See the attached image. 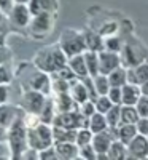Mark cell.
<instances>
[{"instance_id": "cell-21", "label": "cell", "mask_w": 148, "mask_h": 160, "mask_svg": "<svg viewBox=\"0 0 148 160\" xmlns=\"http://www.w3.org/2000/svg\"><path fill=\"white\" fill-rule=\"evenodd\" d=\"M109 158H113V160H119V158H127V146L119 141V139H115L110 146L109 152H107Z\"/></svg>"}, {"instance_id": "cell-1", "label": "cell", "mask_w": 148, "mask_h": 160, "mask_svg": "<svg viewBox=\"0 0 148 160\" xmlns=\"http://www.w3.org/2000/svg\"><path fill=\"white\" fill-rule=\"evenodd\" d=\"M37 69L53 74L62 68H65L69 64V58L64 53V50L61 48V45H49L46 48H43L42 51L37 53V56L34 59Z\"/></svg>"}, {"instance_id": "cell-9", "label": "cell", "mask_w": 148, "mask_h": 160, "mask_svg": "<svg viewBox=\"0 0 148 160\" xmlns=\"http://www.w3.org/2000/svg\"><path fill=\"white\" fill-rule=\"evenodd\" d=\"M51 11H43V13H38V15H34L29 24V29L32 34H40V35H45L49 29H51Z\"/></svg>"}, {"instance_id": "cell-33", "label": "cell", "mask_w": 148, "mask_h": 160, "mask_svg": "<svg viewBox=\"0 0 148 160\" xmlns=\"http://www.w3.org/2000/svg\"><path fill=\"white\" fill-rule=\"evenodd\" d=\"M136 108H137V111H139V114H140V118L148 117V96L142 95L140 99H139V102L136 104Z\"/></svg>"}, {"instance_id": "cell-18", "label": "cell", "mask_w": 148, "mask_h": 160, "mask_svg": "<svg viewBox=\"0 0 148 160\" xmlns=\"http://www.w3.org/2000/svg\"><path fill=\"white\" fill-rule=\"evenodd\" d=\"M88 128H89L92 133H100V131L109 130L107 115L102 114V112H96L94 115H91V117H89V125H88Z\"/></svg>"}, {"instance_id": "cell-36", "label": "cell", "mask_w": 148, "mask_h": 160, "mask_svg": "<svg viewBox=\"0 0 148 160\" xmlns=\"http://www.w3.org/2000/svg\"><path fill=\"white\" fill-rule=\"evenodd\" d=\"M137 128H139V133L140 135H145L148 136V117H143L137 122Z\"/></svg>"}, {"instance_id": "cell-16", "label": "cell", "mask_w": 148, "mask_h": 160, "mask_svg": "<svg viewBox=\"0 0 148 160\" xmlns=\"http://www.w3.org/2000/svg\"><path fill=\"white\" fill-rule=\"evenodd\" d=\"M76 131L73 128H65V127H58L53 125V135H54V142H75L76 139Z\"/></svg>"}, {"instance_id": "cell-26", "label": "cell", "mask_w": 148, "mask_h": 160, "mask_svg": "<svg viewBox=\"0 0 148 160\" xmlns=\"http://www.w3.org/2000/svg\"><path fill=\"white\" fill-rule=\"evenodd\" d=\"M94 78V85H96V90L99 93V96L100 95H109V91L112 88L110 85V80H109V75H105V74H97L96 77H92Z\"/></svg>"}, {"instance_id": "cell-38", "label": "cell", "mask_w": 148, "mask_h": 160, "mask_svg": "<svg viewBox=\"0 0 148 160\" xmlns=\"http://www.w3.org/2000/svg\"><path fill=\"white\" fill-rule=\"evenodd\" d=\"M5 141H8V128L0 125V142H5Z\"/></svg>"}, {"instance_id": "cell-27", "label": "cell", "mask_w": 148, "mask_h": 160, "mask_svg": "<svg viewBox=\"0 0 148 160\" xmlns=\"http://www.w3.org/2000/svg\"><path fill=\"white\" fill-rule=\"evenodd\" d=\"M92 136H94V133H92L89 128L81 127V128H78V131H76V139H75V142L80 146V148H83V146H88V144L92 142Z\"/></svg>"}, {"instance_id": "cell-24", "label": "cell", "mask_w": 148, "mask_h": 160, "mask_svg": "<svg viewBox=\"0 0 148 160\" xmlns=\"http://www.w3.org/2000/svg\"><path fill=\"white\" fill-rule=\"evenodd\" d=\"M85 38H86V47L88 50L92 51H102L105 48L104 45V38L100 34H92V32H85Z\"/></svg>"}, {"instance_id": "cell-6", "label": "cell", "mask_w": 148, "mask_h": 160, "mask_svg": "<svg viewBox=\"0 0 148 160\" xmlns=\"http://www.w3.org/2000/svg\"><path fill=\"white\" fill-rule=\"evenodd\" d=\"M121 64L123 62H121L119 53H115V51H110V50L99 51V71H100V74L109 75L116 68H119Z\"/></svg>"}, {"instance_id": "cell-29", "label": "cell", "mask_w": 148, "mask_h": 160, "mask_svg": "<svg viewBox=\"0 0 148 160\" xmlns=\"http://www.w3.org/2000/svg\"><path fill=\"white\" fill-rule=\"evenodd\" d=\"M104 45H105L104 50H110V51H115V53L121 51V40L116 35H109L104 40Z\"/></svg>"}, {"instance_id": "cell-5", "label": "cell", "mask_w": 148, "mask_h": 160, "mask_svg": "<svg viewBox=\"0 0 148 160\" xmlns=\"http://www.w3.org/2000/svg\"><path fill=\"white\" fill-rule=\"evenodd\" d=\"M49 95H45V93L42 91H37V90H27L24 93V96H22V109L25 112H37L40 114L43 109V106L46 102V98Z\"/></svg>"}, {"instance_id": "cell-31", "label": "cell", "mask_w": 148, "mask_h": 160, "mask_svg": "<svg viewBox=\"0 0 148 160\" xmlns=\"http://www.w3.org/2000/svg\"><path fill=\"white\" fill-rule=\"evenodd\" d=\"M80 158H86V160L97 158V152H96V149L92 148V144H88V146L80 148Z\"/></svg>"}, {"instance_id": "cell-3", "label": "cell", "mask_w": 148, "mask_h": 160, "mask_svg": "<svg viewBox=\"0 0 148 160\" xmlns=\"http://www.w3.org/2000/svg\"><path fill=\"white\" fill-rule=\"evenodd\" d=\"M27 141H29V148L35 152H40L43 149L54 146L53 125L42 122L35 128H27Z\"/></svg>"}, {"instance_id": "cell-13", "label": "cell", "mask_w": 148, "mask_h": 160, "mask_svg": "<svg viewBox=\"0 0 148 160\" xmlns=\"http://www.w3.org/2000/svg\"><path fill=\"white\" fill-rule=\"evenodd\" d=\"M59 158H80V146L76 142H54Z\"/></svg>"}, {"instance_id": "cell-19", "label": "cell", "mask_w": 148, "mask_h": 160, "mask_svg": "<svg viewBox=\"0 0 148 160\" xmlns=\"http://www.w3.org/2000/svg\"><path fill=\"white\" fill-rule=\"evenodd\" d=\"M56 7H58L56 0H30L29 2L32 16L38 15V13H43V11H53Z\"/></svg>"}, {"instance_id": "cell-4", "label": "cell", "mask_w": 148, "mask_h": 160, "mask_svg": "<svg viewBox=\"0 0 148 160\" xmlns=\"http://www.w3.org/2000/svg\"><path fill=\"white\" fill-rule=\"evenodd\" d=\"M59 45L64 50V53L67 55V58H72L75 55H81L88 50L86 47V38L85 34L73 31V29H65L61 35Z\"/></svg>"}, {"instance_id": "cell-22", "label": "cell", "mask_w": 148, "mask_h": 160, "mask_svg": "<svg viewBox=\"0 0 148 160\" xmlns=\"http://www.w3.org/2000/svg\"><path fill=\"white\" fill-rule=\"evenodd\" d=\"M85 59H86L88 71H89L91 77H96L97 74H100V71H99V51L86 50L85 51Z\"/></svg>"}, {"instance_id": "cell-39", "label": "cell", "mask_w": 148, "mask_h": 160, "mask_svg": "<svg viewBox=\"0 0 148 160\" xmlns=\"http://www.w3.org/2000/svg\"><path fill=\"white\" fill-rule=\"evenodd\" d=\"M7 55H8V53H7V50L2 47V45H0V66H2V64H5V58H7Z\"/></svg>"}, {"instance_id": "cell-12", "label": "cell", "mask_w": 148, "mask_h": 160, "mask_svg": "<svg viewBox=\"0 0 148 160\" xmlns=\"http://www.w3.org/2000/svg\"><path fill=\"white\" fill-rule=\"evenodd\" d=\"M123 90V104L126 106H136L142 96V88L137 83H126L121 87Z\"/></svg>"}, {"instance_id": "cell-2", "label": "cell", "mask_w": 148, "mask_h": 160, "mask_svg": "<svg viewBox=\"0 0 148 160\" xmlns=\"http://www.w3.org/2000/svg\"><path fill=\"white\" fill-rule=\"evenodd\" d=\"M24 115V114H22ZM22 115L15 120L10 128H8V144L13 152V158L22 157L29 151V141H27V127L24 125Z\"/></svg>"}, {"instance_id": "cell-7", "label": "cell", "mask_w": 148, "mask_h": 160, "mask_svg": "<svg viewBox=\"0 0 148 160\" xmlns=\"http://www.w3.org/2000/svg\"><path fill=\"white\" fill-rule=\"evenodd\" d=\"M127 158H148V136L139 133L127 144Z\"/></svg>"}, {"instance_id": "cell-15", "label": "cell", "mask_w": 148, "mask_h": 160, "mask_svg": "<svg viewBox=\"0 0 148 160\" xmlns=\"http://www.w3.org/2000/svg\"><path fill=\"white\" fill-rule=\"evenodd\" d=\"M18 117L21 115H18V111L15 106H10L7 102L0 104V125H3L5 128H10Z\"/></svg>"}, {"instance_id": "cell-8", "label": "cell", "mask_w": 148, "mask_h": 160, "mask_svg": "<svg viewBox=\"0 0 148 160\" xmlns=\"http://www.w3.org/2000/svg\"><path fill=\"white\" fill-rule=\"evenodd\" d=\"M8 16L18 28H27L30 24V19H32L29 3H15V7H13V10Z\"/></svg>"}, {"instance_id": "cell-32", "label": "cell", "mask_w": 148, "mask_h": 160, "mask_svg": "<svg viewBox=\"0 0 148 160\" xmlns=\"http://www.w3.org/2000/svg\"><path fill=\"white\" fill-rule=\"evenodd\" d=\"M109 98L113 101V104H123V90H121V87H112L109 91Z\"/></svg>"}, {"instance_id": "cell-37", "label": "cell", "mask_w": 148, "mask_h": 160, "mask_svg": "<svg viewBox=\"0 0 148 160\" xmlns=\"http://www.w3.org/2000/svg\"><path fill=\"white\" fill-rule=\"evenodd\" d=\"M7 98H8V88H7V85H0V104L7 102Z\"/></svg>"}, {"instance_id": "cell-34", "label": "cell", "mask_w": 148, "mask_h": 160, "mask_svg": "<svg viewBox=\"0 0 148 160\" xmlns=\"http://www.w3.org/2000/svg\"><path fill=\"white\" fill-rule=\"evenodd\" d=\"M10 80H11V74L8 71V68L5 64L0 66V85H7L10 83Z\"/></svg>"}, {"instance_id": "cell-28", "label": "cell", "mask_w": 148, "mask_h": 160, "mask_svg": "<svg viewBox=\"0 0 148 160\" xmlns=\"http://www.w3.org/2000/svg\"><path fill=\"white\" fill-rule=\"evenodd\" d=\"M96 109H97V112H102V114H107L112 108H113V101L109 98V95H100L96 101Z\"/></svg>"}, {"instance_id": "cell-11", "label": "cell", "mask_w": 148, "mask_h": 160, "mask_svg": "<svg viewBox=\"0 0 148 160\" xmlns=\"http://www.w3.org/2000/svg\"><path fill=\"white\" fill-rule=\"evenodd\" d=\"M148 82V62H140L127 69V83L142 85Z\"/></svg>"}, {"instance_id": "cell-30", "label": "cell", "mask_w": 148, "mask_h": 160, "mask_svg": "<svg viewBox=\"0 0 148 160\" xmlns=\"http://www.w3.org/2000/svg\"><path fill=\"white\" fill-rule=\"evenodd\" d=\"M80 111H81V114H83L86 118H89L91 115H94V114L97 112L96 102H94L92 99H88V101H85L83 104H80Z\"/></svg>"}, {"instance_id": "cell-20", "label": "cell", "mask_w": 148, "mask_h": 160, "mask_svg": "<svg viewBox=\"0 0 148 160\" xmlns=\"http://www.w3.org/2000/svg\"><path fill=\"white\" fill-rule=\"evenodd\" d=\"M140 120V114L136 106H121V125L123 123H137Z\"/></svg>"}, {"instance_id": "cell-17", "label": "cell", "mask_w": 148, "mask_h": 160, "mask_svg": "<svg viewBox=\"0 0 148 160\" xmlns=\"http://www.w3.org/2000/svg\"><path fill=\"white\" fill-rule=\"evenodd\" d=\"M139 135L137 123H123L118 127V139L123 141L126 146Z\"/></svg>"}, {"instance_id": "cell-25", "label": "cell", "mask_w": 148, "mask_h": 160, "mask_svg": "<svg viewBox=\"0 0 148 160\" xmlns=\"http://www.w3.org/2000/svg\"><path fill=\"white\" fill-rule=\"evenodd\" d=\"M121 106H123V104H115L113 108L105 114L110 130H116L121 125Z\"/></svg>"}, {"instance_id": "cell-41", "label": "cell", "mask_w": 148, "mask_h": 160, "mask_svg": "<svg viewBox=\"0 0 148 160\" xmlns=\"http://www.w3.org/2000/svg\"><path fill=\"white\" fill-rule=\"evenodd\" d=\"M15 2H16V3H29L30 0H15Z\"/></svg>"}, {"instance_id": "cell-23", "label": "cell", "mask_w": 148, "mask_h": 160, "mask_svg": "<svg viewBox=\"0 0 148 160\" xmlns=\"http://www.w3.org/2000/svg\"><path fill=\"white\" fill-rule=\"evenodd\" d=\"M109 80H110V85L112 87H123L127 83V69L119 66L116 68L113 72L109 74Z\"/></svg>"}, {"instance_id": "cell-40", "label": "cell", "mask_w": 148, "mask_h": 160, "mask_svg": "<svg viewBox=\"0 0 148 160\" xmlns=\"http://www.w3.org/2000/svg\"><path fill=\"white\" fill-rule=\"evenodd\" d=\"M140 88H142V95H145V96H148V82H145V83H142V85H140Z\"/></svg>"}, {"instance_id": "cell-35", "label": "cell", "mask_w": 148, "mask_h": 160, "mask_svg": "<svg viewBox=\"0 0 148 160\" xmlns=\"http://www.w3.org/2000/svg\"><path fill=\"white\" fill-rule=\"evenodd\" d=\"M15 3H16L15 0H0V11L5 13V15H10Z\"/></svg>"}, {"instance_id": "cell-14", "label": "cell", "mask_w": 148, "mask_h": 160, "mask_svg": "<svg viewBox=\"0 0 148 160\" xmlns=\"http://www.w3.org/2000/svg\"><path fill=\"white\" fill-rule=\"evenodd\" d=\"M69 68L73 71V74H75L78 78H85V77L89 75L88 64H86V59H85V53H81V55H75V56L69 58Z\"/></svg>"}, {"instance_id": "cell-10", "label": "cell", "mask_w": 148, "mask_h": 160, "mask_svg": "<svg viewBox=\"0 0 148 160\" xmlns=\"http://www.w3.org/2000/svg\"><path fill=\"white\" fill-rule=\"evenodd\" d=\"M69 93L72 95V98L76 104H83L85 101L89 99V91L86 88V83L83 82V78H73L70 82Z\"/></svg>"}]
</instances>
